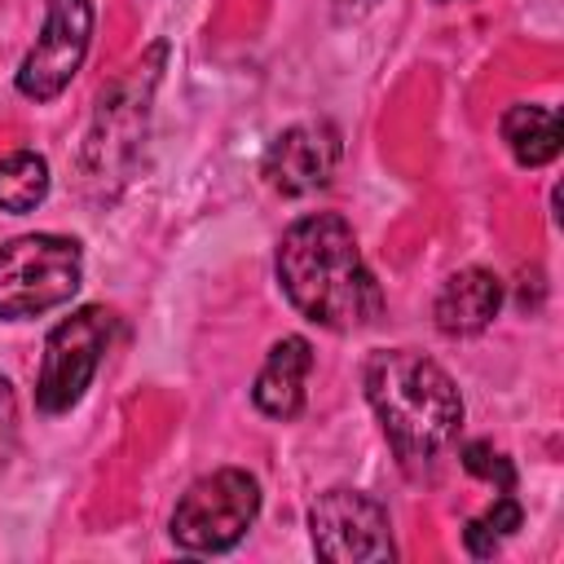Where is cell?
Segmentation results:
<instances>
[{"label": "cell", "instance_id": "1", "mask_svg": "<svg viewBox=\"0 0 564 564\" xmlns=\"http://www.w3.org/2000/svg\"><path fill=\"white\" fill-rule=\"evenodd\" d=\"M278 282L286 300L326 330H361L383 313V291L366 269L344 216H300L278 242Z\"/></svg>", "mask_w": 564, "mask_h": 564}, {"label": "cell", "instance_id": "2", "mask_svg": "<svg viewBox=\"0 0 564 564\" xmlns=\"http://www.w3.org/2000/svg\"><path fill=\"white\" fill-rule=\"evenodd\" d=\"M361 383L405 471L432 467V458L454 445L463 427V397L436 361L410 348H388L366 361Z\"/></svg>", "mask_w": 564, "mask_h": 564}, {"label": "cell", "instance_id": "3", "mask_svg": "<svg viewBox=\"0 0 564 564\" xmlns=\"http://www.w3.org/2000/svg\"><path fill=\"white\" fill-rule=\"evenodd\" d=\"M84 256L75 238L26 234L0 247V317H40L79 291Z\"/></svg>", "mask_w": 564, "mask_h": 564}, {"label": "cell", "instance_id": "4", "mask_svg": "<svg viewBox=\"0 0 564 564\" xmlns=\"http://www.w3.org/2000/svg\"><path fill=\"white\" fill-rule=\"evenodd\" d=\"M256 511H260L256 476H247L242 467H220L181 494L172 511V542L203 555L229 551L256 524Z\"/></svg>", "mask_w": 564, "mask_h": 564}, {"label": "cell", "instance_id": "5", "mask_svg": "<svg viewBox=\"0 0 564 564\" xmlns=\"http://www.w3.org/2000/svg\"><path fill=\"white\" fill-rule=\"evenodd\" d=\"M110 335H115V313L101 304H88L53 326L35 379V405L44 414H66L84 397V388L101 366V352L110 348Z\"/></svg>", "mask_w": 564, "mask_h": 564}, {"label": "cell", "instance_id": "6", "mask_svg": "<svg viewBox=\"0 0 564 564\" xmlns=\"http://www.w3.org/2000/svg\"><path fill=\"white\" fill-rule=\"evenodd\" d=\"M313 551L330 564H383L392 560L388 511L361 489H326L308 507Z\"/></svg>", "mask_w": 564, "mask_h": 564}, {"label": "cell", "instance_id": "7", "mask_svg": "<svg viewBox=\"0 0 564 564\" xmlns=\"http://www.w3.org/2000/svg\"><path fill=\"white\" fill-rule=\"evenodd\" d=\"M93 40V4L88 0H48L44 26L31 53L18 66V93L31 101H53L84 66Z\"/></svg>", "mask_w": 564, "mask_h": 564}, {"label": "cell", "instance_id": "8", "mask_svg": "<svg viewBox=\"0 0 564 564\" xmlns=\"http://www.w3.org/2000/svg\"><path fill=\"white\" fill-rule=\"evenodd\" d=\"M339 150H344L339 132L326 119L295 123V128L278 132L273 145L264 150V181L286 198L313 194L330 181V172L339 163Z\"/></svg>", "mask_w": 564, "mask_h": 564}, {"label": "cell", "instance_id": "9", "mask_svg": "<svg viewBox=\"0 0 564 564\" xmlns=\"http://www.w3.org/2000/svg\"><path fill=\"white\" fill-rule=\"evenodd\" d=\"M150 88H154V70L137 66L115 93H106L97 101V128L84 145V167L88 176H106L119 159H132L141 132H145V106H150Z\"/></svg>", "mask_w": 564, "mask_h": 564}, {"label": "cell", "instance_id": "10", "mask_svg": "<svg viewBox=\"0 0 564 564\" xmlns=\"http://www.w3.org/2000/svg\"><path fill=\"white\" fill-rule=\"evenodd\" d=\"M502 308V282L489 273V269H458L445 278L436 304H432V317H436V330L441 335H480Z\"/></svg>", "mask_w": 564, "mask_h": 564}, {"label": "cell", "instance_id": "11", "mask_svg": "<svg viewBox=\"0 0 564 564\" xmlns=\"http://www.w3.org/2000/svg\"><path fill=\"white\" fill-rule=\"evenodd\" d=\"M313 370V348L300 335H286L269 348L256 383H251V401L260 414L269 419H295L304 410V379Z\"/></svg>", "mask_w": 564, "mask_h": 564}, {"label": "cell", "instance_id": "12", "mask_svg": "<svg viewBox=\"0 0 564 564\" xmlns=\"http://www.w3.org/2000/svg\"><path fill=\"white\" fill-rule=\"evenodd\" d=\"M502 141L520 167H542L560 154V115L551 106H511L502 115Z\"/></svg>", "mask_w": 564, "mask_h": 564}, {"label": "cell", "instance_id": "13", "mask_svg": "<svg viewBox=\"0 0 564 564\" xmlns=\"http://www.w3.org/2000/svg\"><path fill=\"white\" fill-rule=\"evenodd\" d=\"M48 194V163L35 150H13L0 159V212H35Z\"/></svg>", "mask_w": 564, "mask_h": 564}, {"label": "cell", "instance_id": "14", "mask_svg": "<svg viewBox=\"0 0 564 564\" xmlns=\"http://www.w3.org/2000/svg\"><path fill=\"white\" fill-rule=\"evenodd\" d=\"M520 520H524V511H520V502L511 498V489H498V498H494L480 516H471V520L463 524V542H467V551H471L476 560H485V555L498 551L502 538H511V533L520 529Z\"/></svg>", "mask_w": 564, "mask_h": 564}, {"label": "cell", "instance_id": "15", "mask_svg": "<svg viewBox=\"0 0 564 564\" xmlns=\"http://www.w3.org/2000/svg\"><path fill=\"white\" fill-rule=\"evenodd\" d=\"M463 467H467L471 476L498 485V489H516V467H511V458H502L489 441H467V445H463Z\"/></svg>", "mask_w": 564, "mask_h": 564}, {"label": "cell", "instance_id": "16", "mask_svg": "<svg viewBox=\"0 0 564 564\" xmlns=\"http://www.w3.org/2000/svg\"><path fill=\"white\" fill-rule=\"evenodd\" d=\"M13 449H18V401H13L9 379L0 375V467H9Z\"/></svg>", "mask_w": 564, "mask_h": 564}, {"label": "cell", "instance_id": "17", "mask_svg": "<svg viewBox=\"0 0 564 564\" xmlns=\"http://www.w3.org/2000/svg\"><path fill=\"white\" fill-rule=\"evenodd\" d=\"M348 9H366V4H375V0H344Z\"/></svg>", "mask_w": 564, "mask_h": 564}]
</instances>
